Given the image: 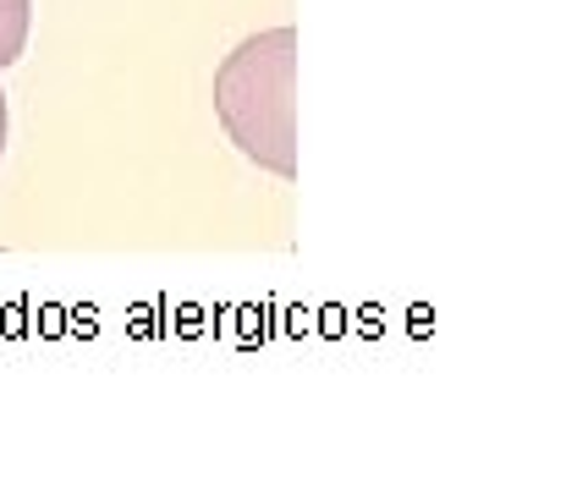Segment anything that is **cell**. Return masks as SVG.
I'll list each match as a JSON object with an SVG mask.
<instances>
[{"instance_id":"3957f363","label":"cell","mask_w":566,"mask_h":494,"mask_svg":"<svg viewBox=\"0 0 566 494\" xmlns=\"http://www.w3.org/2000/svg\"><path fill=\"white\" fill-rule=\"evenodd\" d=\"M0 155H6V94H0Z\"/></svg>"},{"instance_id":"7a4b0ae2","label":"cell","mask_w":566,"mask_h":494,"mask_svg":"<svg viewBox=\"0 0 566 494\" xmlns=\"http://www.w3.org/2000/svg\"><path fill=\"white\" fill-rule=\"evenodd\" d=\"M33 28V0H0V72L22 61Z\"/></svg>"},{"instance_id":"6da1fadb","label":"cell","mask_w":566,"mask_h":494,"mask_svg":"<svg viewBox=\"0 0 566 494\" xmlns=\"http://www.w3.org/2000/svg\"><path fill=\"white\" fill-rule=\"evenodd\" d=\"M214 116L242 160L292 181L297 176V33L270 28L242 39L214 66Z\"/></svg>"}]
</instances>
